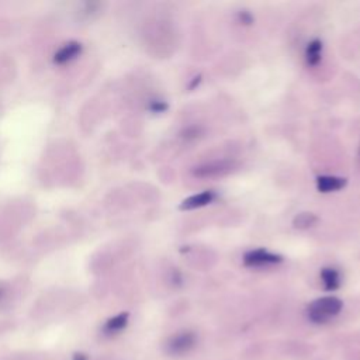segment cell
I'll use <instances>...</instances> for the list:
<instances>
[{
    "label": "cell",
    "instance_id": "1",
    "mask_svg": "<svg viewBox=\"0 0 360 360\" xmlns=\"http://www.w3.org/2000/svg\"><path fill=\"white\" fill-rule=\"evenodd\" d=\"M343 303L334 296H327L312 301L307 308V317L312 324H327L342 311Z\"/></svg>",
    "mask_w": 360,
    "mask_h": 360
},
{
    "label": "cell",
    "instance_id": "2",
    "mask_svg": "<svg viewBox=\"0 0 360 360\" xmlns=\"http://www.w3.org/2000/svg\"><path fill=\"white\" fill-rule=\"evenodd\" d=\"M197 343V336L192 331H183L173 335L166 342V352L173 356H182L193 350Z\"/></svg>",
    "mask_w": 360,
    "mask_h": 360
},
{
    "label": "cell",
    "instance_id": "3",
    "mask_svg": "<svg viewBox=\"0 0 360 360\" xmlns=\"http://www.w3.org/2000/svg\"><path fill=\"white\" fill-rule=\"evenodd\" d=\"M244 262L246 266H267V264H275L282 262V258L279 255H275L266 249H255L248 252L244 256Z\"/></svg>",
    "mask_w": 360,
    "mask_h": 360
},
{
    "label": "cell",
    "instance_id": "4",
    "mask_svg": "<svg viewBox=\"0 0 360 360\" xmlns=\"http://www.w3.org/2000/svg\"><path fill=\"white\" fill-rule=\"evenodd\" d=\"M346 185V180L336 176H320L317 179V189L321 193H331L343 189Z\"/></svg>",
    "mask_w": 360,
    "mask_h": 360
},
{
    "label": "cell",
    "instance_id": "5",
    "mask_svg": "<svg viewBox=\"0 0 360 360\" xmlns=\"http://www.w3.org/2000/svg\"><path fill=\"white\" fill-rule=\"evenodd\" d=\"M230 170V165L225 162H211L201 165L193 170L195 176L199 177H211V176H218L222 173H227Z\"/></svg>",
    "mask_w": 360,
    "mask_h": 360
},
{
    "label": "cell",
    "instance_id": "6",
    "mask_svg": "<svg viewBox=\"0 0 360 360\" xmlns=\"http://www.w3.org/2000/svg\"><path fill=\"white\" fill-rule=\"evenodd\" d=\"M214 199H215V195L213 192L207 190V192L190 196L186 200H183V203L180 204V210H193V208L204 207V206L210 204Z\"/></svg>",
    "mask_w": 360,
    "mask_h": 360
},
{
    "label": "cell",
    "instance_id": "7",
    "mask_svg": "<svg viewBox=\"0 0 360 360\" xmlns=\"http://www.w3.org/2000/svg\"><path fill=\"white\" fill-rule=\"evenodd\" d=\"M321 280L328 291H335L341 286V275L334 267H325L321 270Z\"/></svg>",
    "mask_w": 360,
    "mask_h": 360
},
{
    "label": "cell",
    "instance_id": "8",
    "mask_svg": "<svg viewBox=\"0 0 360 360\" xmlns=\"http://www.w3.org/2000/svg\"><path fill=\"white\" fill-rule=\"evenodd\" d=\"M321 51H323V42L320 39H312L305 50V60L307 64L311 66H315L321 61Z\"/></svg>",
    "mask_w": 360,
    "mask_h": 360
},
{
    "label": "cell",
    "instance_id": "9",
    "mask_svg": "<svg viewBox=\"0 0 360 360\" xmlns=\"http://www.w3.org/2000/svg\"><path fill=\"white\" fill-rule=\"evenodd\" d=\"M128 324V314L124 312V314H120L117 315V317L111 318L107 321V324L105 325V334L107 335H114V334H118L120 331H123Z\"/></svg>",
    "mask_w": 360,
    "mask_h": 360
},
{
    "label": "cell",
    "instance_id": "10",
    "mask_svg": "<svg viewBox=\"0 0 360 360\" xmlns=\"http://www.w3.org/2000/svg\"><path fill=\"white\" fill-rule=\"evenodd\" d=\"M315 222H317V217H315V215L311 214V213H301V214H298V215L294 218V221H293L294 227H296V228H300V230L311 228Z\"/></svg>",
    "mask_w": 360,
    "mask_h": 360
},
{
    "label": "cell",
    "instance_id": "11",
    "mask_svg": "<svg viewBox=\"0 0 360 360\" xmlns=\"http://www.w3.org/2000/svg\"><path fill=\"white\" fill-rule=\"evenodd\" d=\"M73 360H87V356L83 353H75Z\"/></svg>",
    "mask_w": 360,
    "mask_h": 360
}]
</instances>
